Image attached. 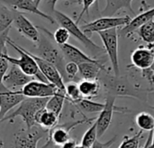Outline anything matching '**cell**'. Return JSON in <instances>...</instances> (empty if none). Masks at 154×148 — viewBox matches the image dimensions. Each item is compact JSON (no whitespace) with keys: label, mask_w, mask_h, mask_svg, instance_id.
<instances>
[{"label":"cell","mask_w":154,"mask_h":148,"mask_svg":"<svg viewBox=\"0 0 154 148\" xmlns=\"http://www.w3.org/2000/svg\"><path fill=\"white\" fill-rule=\"evenodd\" d=\"M101 86H103L106 94H111L116 97H130L143 102L148 100V89H143L133 84L126 76L111 75L106 69L102 71L98 78Z\"/></svg>","instance_id":"1"},{"label":"cell","mask_w":154,"mask_h":148,"mask_svg":"<svg viewBox=\"0 0 154 148\" xmlns=\"http://www.w3.org/2000/svg\"><path fill=\"white\" fill-rule=\"evenodd\" d=\"M40 30V37L37 43L38 46L36 49V55L52 63L61 74L65 83L68 82V79L65 73V65L67 60L60 47L53 39V34H51L47 29L37 26Z\"/></svg>","instance_id":"2"},{"label":"cell","mask_w":154,"mask_h":148,"mask_svg":"<svg viewBox=\"0 0 154 148\" xmlns=\"http://www.w3.org/2000/svg\"><path fill=\"white\" fill-rule=\"evenodd\" d=\"M49 98H27L25 97L20 103L19 107L11 114L5 116L3 121H13L16 117H21L26 125V128H31L37 124L35 121L36 113L45 108ZM2 121V122H3Z\"/></svg>","instance_id":"3"},{"label":"cell","mask_w":154,"mask_h":148,"mask_svg":"<svg viewBox=\"0 0 154 148\" xmlns=\"http://www.w3.org/2000/svg\"><path fill=\"white\" fill-rule=\"evenodd\" d=\"M53 17L56 21L60 24V26L65 27L75 39H77L79 43H81L85 48H87L94 56H99L105 52V49L96 44L79 26V24L74 22L69 15L65 14L62 12L55 10L53 14Z\"/></svg>","instance_id":"4"},{"label":"cell","mask_w":154,"mask_h":148,"mask_svg":"<svg viewBox=\"0 0 154 148\" xmlns=\"http://www.w3.org/2000/svg\"><path fill=\"white\" fill-rule=\"evenodd\" d=\"M7 44L10 45L13 49H14L20 54V58H18V59L14 58V57H10L7 53L3 54L2 56L4 58H5L9 61V63L18 66L25 74L33 77L36 80H39L43 81V82H49L46 80V78L44 77V75L41 72L35 60L27 52L26 49L23 48L22 46L17 45L10 38L7 40Z\"/></svg>","instance_id":"5"},{"label":"cell","mask_w":154,"mask_h":148,"mask_svg":"<svg viewBox=\"0 0 154 148\" xmlns=\"http://www.w3.org/2000/svg\"><path fill=\"white\" fill-rule=\"evenodd\" d=\"M96 118H88L84 117L83 119L78 120V121H73V122H68L62 125H56L54 128L49 130V137L47 143L43 146V147H56V146H62L70 138L69 132L74 129L76 127L80 126L82 124L88 123L90 124L91 122H94Z\"/></svg>","instance_id":"6"},{"label":"cell","mask_w":154,"mask_h":148,"mask_svg":"<svg viewBox=\"0 0 154 148\" xmlns=\"http://www.w3.org/2000/svg\"><path fill=\"white\" fill-rule=\"evenodd\" d=\"M116 96H113L111 94H106V102L104 109L99 112V116L96 118L97 123V138H100L104 136V134L108 129L113 114L115 112L118 113H130L131 111L127 108L124 107H116Z\"/></svg>","instance_id":"7"},{"label":"cell","mask_w":154,"mask_h":148,"mask_svg":"<svg viewBox=\"0 0 154 148\" xmlns=\"http://www.w3.org/2000/svg\"><path fill=\"white\" fill-rule=\"evenodd\" d=\"M48 134L49 129L35 124L31 128L17 131L14 136V146L15 147L36 148L38 142L42 138L46 137Z\"/></svg>","instance_id":"8"},{"label":"cell","mask_w":154,"mask_h":148,"mask_svg":"<svg viewBox=\"0 0 154 148\" xmlns=\"http://www.w3.org/2000/svg\"><path fill=\"white\" fill-rule=\"evenodd\" d=\"M103 42L104 49L111 61L115 75H120L118 58V29L112 28L97 33Z\"/></svg>","instance_id":"9"},{"label":"cell","mask_w":154,"mask_h":148,"mask_svg":"<svg viewBox=\"0 0 154 148\" xmlns=\"http://www.w3.org/2000/svg\"><path fill=\"white\" fill-rule=\"evenodd\" d=\"M132 18L129 15L125 16H106L102 15L90 23H88L81 26L83 32L88 34H92L93 33H98L101 31H106L112 28H118L125 26L130 23Z\"/></svg>","instance_id":"10"},{"label":"cell","mask_w":154,"mask_h":148,"mask_svg":"<svg viewBox=\"0 0 154 148\" xmlns=\"http://www.w3.org/2000/svg\"><path fill=\"white\" fill-rule=\"evenodd\" d=\"M58 90L59 89L51 82H43L33 79L17 90L20 94L27 98H50L53 96Z\"/></svg>","instance_id":"11"},{"label":"cell","mask_w":154,"mask_h":148,"mask_svg":"<svg viewBox=\"0 0 154 148\" xmlns=\"http://www.w3.org/2000/svg\"><path fill=\"white\" fill-rule=\"evenodd\" d=\"M27 52L35 60L41 72L44 75L46 80L49 82L55 85L59 90H65V82L63 80L61 74L58 71V69L52 63H51L50 61L41 58L40 56L36 55L35 53H32L29 51H27Z\"/></svg>","instance_id":"12"},{"label":"cell","mask_w":154,"mask_h":148,"mask_svg":"<svg viewBox=\"0 0 154 148\" xmlns=\"http://www.w3.org/2000/svg\"><path fill=\"white\" fill-rule=\"evenodd\" d=\"M25 97L18 92L17 90H13L6 88L3 83L0 86V123L4 118L13 108L19 105V103Z\"/></svg>","instance_id":"13"},{"label":"cell","mask_w":154,"mask_h":148,"mask_svg":"<svg viewBox=\"0 0 154 148\" xmlns=\"http://www.w3.org/2000/svg\"><path fill=\"white\" fill-rule=\"evenodd\" d=\"M132 65L141 71L151 68L154 62V44L141 45L131 54Z\"/></svg>","instance_id":"14"},{"label":"cell","mask_w":154,"mask_h":148,"mask_svg":"<svg viewBox=\"0 0 154 148\" xmlns=\"http://www.w3.org/2000/svg\"><path fill=\"white\" fill-rule=\"evenodd\" d=\"M33 80V77L25 74L18 66L12 64L3 79V84L13 90L21 89L26 83Z\"/></svg>","instance_id":"15"},{"label":"cell","mask_w":154,"mask_h":148,"mask_svg":"<svg viewBox=\"0 0 154 148\" xmlns=\"http://www.w3.org/2000/svg\"><path fill=\"white\" fill-rule=\"evenodd\" d=\"M15 29L23 34L27 39L31 40L33 43H38L40 37V32L37 26L32 24V23L28 20L20 11L17 12L14 22H13Z\"/></svg>","instance_id":"16"},{"label":"cell","mask_w":154,"mask_h":148,"mask_svg":"<svg viewBox=\"0 0 154 148\" xmlns=\"http://www.w3.org/2000/svg\"><path fill=\"white\" fill-rule=\"evenodd\" d=\"M1 3L5 4V5L9 6L12 9L17 10V11H25L29 12L34 14L39 15L42 18H44L45 20L51 22L52 24H55V20L53 16L48 15L42 12L39 7L35 5L33 0H0Z\"/></svg>","instance_id":"17"},{"label":"cell","mask_w":154,"mask_h":148,"mask_svg":"<svg viewBox=\"0 0 154 148\" xmlns=\"http://www.w3.org/2000/svg\"><path fill=\"white\" fill-rule=\"evenodd\" d=\"M154 19V7L151 9H146L144 12L141 13L140 14L136 15L134 18H133L130 23L125 26L121 30L118 31V33L121 34L124 37H131L134 33L144 23L149 22Z\"/></svg>","instance_id":"18"},{"label":"cell","mask_w":154,"mask_h":148,"mask_svg":"<svg viewBox=\"0 0 154 148\" xmlns=\"http://www.w3.org/2000/svg\"><path fill=\"white\" fill-rule=\"evenodd\" d=\"M67 61H73L76 62L77 64H80L82 62H87V61H91V62H98L100 61L99 60L91 58L90 56L87 55L85 52H83L81 50L77 48L76 46L69 44L68 43L60 45Z\"/></svg>","instance_id":"19"},{"label":"cell","mask_w":154,"mask_h":148,"mask_svg":"<svg viewBox=\"0 0 154 148\" xmlns=\"http://www.w3.org/2000/svg\"><path fill=\"white\" fill-rule=\"evenodd\" d=\"M106 70L101 61L98 62H82L79 64V76L80 79L97 80L102 71Z\"/></svg>","instance_id":"20"},{"label":"cell","mask_w":154,"mask_h":148,"mask_svg":"<svg viewBox=\"0 0 154 148\" xmlns=\"http://www.w3.org/2000/svg\"><path fill=\"white\" fill-rule=\"evenodd\" d=\"M133 1L134 0H106V5L100 14L106 16H112L119 10L125 9L128 10L134 14H136L132 6Z\"/></svg>","instance_id":"21"},{"label":"cell","mask_w":154,"mask_h":148,"mask_svg":"<svg viewBox=\"0 0 154 148\" xmlns=\"http://www.w3.org/2000/svg\"><path fill=\"white\" fill-rule=\"evenodd\" d=\"M79 88L83 98L92 99L96 98L101 90V83L99 80H86L81 79L79 83Z\"/></svg>","instance_id":"22"},{"label":"cell","mask_w":154,"mask_h":148,"mask_svg":"<svg viewBox=\"0 0 154 148\" xmlns=\"http://www.w3.org/2000/svg\"><path fill=\"white\" fill-rule=\"evenodd\" d=\"M59 118L60 116L56 115L46 108H43L36 113L35 121L40 126L50 130L59 124Z\"/></svg>","instance_id":"23"},{"label":"cell","mask_w":154,"mask_h":148,"mask_svg":"<svg viewBox=\"0 0 154 148\" xmlns=\"http://www.w3.org/2000/svg\"><path fill=\"white\" fill-rule=\"evenodd\" d=\"M65 100H67V96H66L65 90H58V91L53 96L49 98L45 108L47 109L52 111L56 115L60 116L62 111Z\"/></svg>","instance_id":"24"},{"label":"cell","mask_w":154,"mask_h":148,"mask_svg":"<svg viewBox=\"0 0 154 148\" xmlns=\"http://www.w3.org/2000/svg\"><path fill=\"white\" fill-rule=\"evenodd\" d=\"M17 12L0 2V33L11 27Z\"/></svg>","instance_id":"25"},{"label":"cell","mask_w":154,"mask_h":148,"mask_svg":"<svg viewBox=\"0 0 154 148\" xmlns=\"http://www.w3.org/2000/svg\"><path fill=\"white\" fill-rule=\"evenodd\" d=\"M74 104L80 111L86 112V113H99L105 106V103H98L92 101L90 99L87 98H81L76 101L71 102Z\"/></svg>","instance_id":"26"},{"label":"cell","mask_w":154,"mask_h":148,"mask_svg":"<svg viewBox=\"0 0 154 148\" xmlns=\"http://www.w3.org/2000/svg\"><path fill=\"white\" fill-rule=\"evenodd\" d=\"M135 32L139 37L147 44H154V20L142 24Z\"/></svg>","instance_id":"27"},{"label":"cell","mask_w":154,"mask_h":148,"mask_svg":"<svg viewBox=\"0 0 154 148\" xmlns=\"http://www.w3.org/2000/svg\"><path fill=\"white\" fill-rule=\"evenodd\" d=\"M137 127L143 131H153L154 118L148 112H141L135 117Z\"/></svg>","instance_id":"28"},{"label":"cell","mask_w":154,"mask_h":148,"mask_svg":"<svg viewBox=\"0 0 154 148\" xmlns=\"http://www.w3.org/2000/svg\"><path fill=\"white\" fill-rule=\"evenodd\" d=\"M97 140V123L95 120L94 123L91 125V127L85 132L79 146L85 148L93 147Z\"/></svg>","instance_id":"29"},{"label":"cell","mask_w":154,"mask_h":148,"mask_svg":"<svg viewBox=\"0 0 154 148\" xmlns=\"http://www.w3.org/2000/svg\"><path fill=\"white\" fill-rule=\"evenodd\" d=\"M65 92L67 96V100H69L70 103L83 98L79 85L76 81H69L65 83Z\"/></svg>","instance_id":"30"},{"label":"cell","mask_w":154,"mask_h":148,"mask_svg":"<svg viewBox=\"0 0 154 148\" xmlns=\"http://www.w3.org/2000/svg\"><path fill=\"white\" fill-rule=\"evenodd\" d=\"M143 130L140 129V131H138L135 135H134L133 137H125L123 139V142L120 144L119 147H134L138 148L140 146V141L143 138Z\"/></svg>","instance_id":"31"},{"label":"cell","mask_w":154,"mask_h":148,"mask_svg":"<svg viewBox=\"0 0 154 148\" xmlns=\"http://www.w3.org/2000/svg\"><path fill=\"white\" fill-rule=\"evenodd\" d=\"M69 36H70L69 32L63 26L59 27L53 33V39L58 45H62L68 43Z\"/></svg>","instance_id":"32"},{"label":"cell","mask_w":154,"mask_h":148,"mask_svg":"<svg viewBox=\"0 0 154 148\" xmlns=\"http://www.w3.org/2000/svg\"><path fill=\"white\" fill-rule=\"evenodd\" d=\"M57 2L58 0H42L39 4V9L44 14L53 16Z\"/></svg>","instance_id":"33"},{"label":"cell","mask_w":154,"mask_h":148,"mask_svg":"<svg viewBox=\"0 0 154 148\" xmlns=\"http://www.w3.org/2000/svg\"><path fill=\"white\" fill-rule=\"evenodd\" d=\"M96 4V11L98 12V0H82V5H83V8L79 14V15L78 16L77 20H76V23L79 24V21L82 19V17L84 16V14H89V8L94 5Z\"/></svg>","instance_id":"34"},{"label":"cell","mask_w":154,"mask_h":148,"mask_svg":"<svg viewBox=\"0 0 154 148\" xmlns=\"http://www.w3.org/2000/svg\"><path fill=\"white\" fill-rule=\"evenodd\" d=\"M11 27L7 28L4 32L0 33V57L3 54L7 53V40L9 39V32Z\"/></svg>","instance_id":"35"},{"label":"cell","mask_w":154,"mask_h":148,"mask_svg":"<svg viewBox=\"0 0 154 148\" xmlns=\"http://www.w3.org/2000/svg\"><path fill=\"white\" fill-rule=\"evenodd\" d=\"M8 69H9V61L5 58L1 56L0 57V86L3 83L4 76L5 75Z\"/></svg>","instance_id":"36"},{"label":"cell","mask_w":154,"mask_h":148,"mask_svg":"<svg viewBox=\"0 0 154 148\" xmlns=\"http://www.w3.org/2000/svg\"><path fill=\"white\" fill-rule=\"evenodd\" d=\"M116 137H114L112 139H110L106 143H100L98 140H97L96 143L94 144L93 147H110L116 142Z\"/></svg>","instance_id":"37"},{"label":"cell","mask_w":154,"mask_h":148,"mask_svg":"<svg viewBox=\"0 0 154 148\" xmlns=\"http://www.w3.org/2000/svg\"><path fill=\"white\" fill-rule=\"evenodd\" d=\"M62 147L64 148H68V147H79V145H78L77 141L75 139H71L69 138L63 146Z\"/></svg>","instance_id":"38"},{"label":"cell","mask_w":154,"mask_h":148,"mask_svg":"<svg viewBox=\"0 0 154 148\" xmlns=\"http://www.w3.org/2000/svg\"><path fill=\"white\" fill-rule=\"evenodd\" d=\"M66 5H82V0H62Z\"/></svg>","instance_id":"39"},{"label":"cell","mask_w":154,"mask_h":148,"mask_svg":"<svg viewBox=\"0 0 154 148\" xmlns=\"http://www.w3.org/2000/svg\"><path fill=\"white\" fill-rule=\"evenodd\" d=\"M42 0H33V2L35 3V5L39 7V4H40V2H41Z\"/></svg>","instance_id":"40"},{"label":"cell","mask_w":154,"mask_h":148,"mask_svg":"<svg viewBox=\"0 0 154 148\" xmlns=\"http://www.w3.org/2000/svg\"><path fill=\"white\" fill-rule=\"evenodd\" d=\"M3 146H4V145H3V143H1V142H0V147H3Z\"/></svg>","instance_id":"41"},{"label":"cell","mask_w":154,"mask_h":148,"mask_svg":"<svg viewBox=\"0 0 154 148\" xmlns=\"http://www.w3.org/2000/svg\"><path fill=\"white\" fill-rule=\"evenodd\" d=\"M152 147H154V145H153V146H152Z\"/></svg>","instance_id":"42"}]
</instances>
